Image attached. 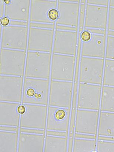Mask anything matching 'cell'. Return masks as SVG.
I'll return each instance as SVG.
<instances>
[{
    "mask_svg": "<svg viewBox=\"0 0 114 152\" xmlns=\"http://www.w3.org/2000/svg\"><path fill=\"white\" fill-rule=\"evenodd\" d=\"M96 144L94 140L76 138L74 141L73 151L92 152L95 150Z\"/></svg>",
    "mask_w": 114,
    "mask_h": 152,
    "instance_id": "cell-26",
    "label": "cell"
},
{
    "mask_svg": "<svg viewBox=\"0 0 114 152\" xmlns=\"http://www.w3.org/2000/svg\"><path fill=\"white\" fill-rule=\"evenodd\" d=\"M0 129L1 131L13 132H18L19 131V129L17 127L10 126H1Z\"/></svg>",
    "mask_w": 114,
    "mask_h": 152,
    "instance_id": "cell-36",
    "label": "cell"
},
{
    "mask_svg": "<svg viewBox=\"0 0 114 152\" xmlns=\"http://www.w3.org/2000/svg\"><path fill=\"white\" fill-rule=\"evenodd\" d=\"M87 3L89 4H95V5L104 6V7H107L109 1L107 0L105 1H88Z\"/></svg>",
    "mask_w": 114,
    "mask_h": 152,
    "instance_id": "cell-35",
    "label": "cell"
},
{
    "mask_svg": "<svg viewBox=\"0 0 114 152\" xmlns=\"http://www.w3.org/2000/svg\"><path fill=\"white\" fill-rule=\"evenodd\" d=\"M51 58V53H50L36 51L28 52L25 69V77L49 79Z\"/></svg>",
    "mask_w": 114,
    "mask_h": 152,
    "instance_id": "cell-2",
    "label": "cell"
},
{
    "mask_svg": "<svg viewBox=\"0 0 114 152\" xmlns=\"http://www.w3.org/2000/svg\"><path fill=\"white\" fill-rule=\"evenodd\" d=\"M70 109L49 107L47 116V130L68 132Z\"/></svg>",
    "mask_w": 114,
    "mask_h": 152,
    "instance_id": "cell-13",
    "label": "cell"
},
{
    "mask_svg": "<svg viewBox=\"0 0 114 152\" xmlns=\"http://www.w3.org/2000/svg\"><path fill=\"white\" fill-rule=\"evenodd\" d=\"M104 63L103 59L83 56L80 64V82L101 84Z\"/></svg>",
    "mask_w": 114,
    "mask_h": 152,
    "instance_id": "cell-4",
    "label": "cell"
},
{
    "mask_svg": "<svg viewBox=\"0 0 114 152\" xmlns=\"http://www.w3.org/2000/svg\"><path fill=\"white\" fill-rule=\"evenodd\" d=\"M56 1H31L30 9V22L54 24V22L50 20L48 13L50 10L57 7Z\"/></svg>",
    "mask_w": 114,
    "mask_h": 152,
    "instance_id": "cell-17",
    "label": "cell"
},
{
    "mask_svg": "<svg viewBox=\"0 0 114 152\" xmlns=\"http://www.w3.org/2000/svg\"><path fill=\"white\" fill-rule=\"evenodd\" d=\"M28 28L10 25L3 28L1 46L2 48L25 50L27 43Z\"/></svg>",
    "mask_w": 114,
    "mask_h": 152,
    "instance_id": "cell-5",
    "label": "cell"
},
{
    "mask_svg": "<svg viewBox=\"0 0 114 152\" xmlns=\"http://www.w3.org/2000/svg\"><path fill=\"white\" fill-rule=\"evenodd\" d=\"M101 110L114 112V87L103 86Z\"/></svg>",
    "mask_w": 114,
    "mask_h": 152,
    "instance_id": "cell-25",
    "label": "cell"
},
{
    "mask_svg": "<svg viewBox=\"0 0 114 152\" xmlns=\"http://www.w3.org/2000/svg\"><path fill=\"white\" fill-rule=\"evenodd\" d=\"M67 149V137L47 135L46 136L44 152H66Z\"/></svg>",
    "mask_w": 114,
    "mask_h": 152,
    "instance_id": "cell-24",
    "label": "cell"
},
{
    "mask_svg": "<svg viewBox=\"0 0 114 152\" xmlns=\"http://www.w3.org/2000/svg\"><path fill=\"white\" fill-rule=\"evenodd\" d=\"M88 30L89 32H90L92 33L95 34H101V35H104L106 34V31L104 29H86Z\"/></svg>",
    "mask_w": 114,
    "mask_h": 152,
    "instance_id": "cell-38",
    "label": "cell"
},
{
    "mask_svg": "<svg viewBox=\"0 0 114 152\" xmlns=\"http://www.w3.org/2000/svg\"><path fill=\"white\" fill-rule=\"evenodd\" d=\"M25 57V51L1 49L0 65L1 75L23 77Z\"/></svg>",
    "mask_w": 114,
    "mask_h": 152,
    "instance_id": "cell-3",
    "label": "cell"
},
{
    "mask_svg": "<svg viewBox=\"0 0 114 152\" xmlns=\"http://www.w3.org/2000/svg\"><path fill=\"white\" fill-rule=\"evenodd\" d=\"M68 132H53L50 131H47L46 132L47 135H53V136H61L64 137H67L68 136Z\"/></svg>",
    "mask_w": 114,
    "mask_h": 152,
    "instance_id": "cell-37",
    "label": "cell"
},
{
    "mask_svg": "<svg viewBox=\"0 0 114 152\" xmlns=\"http://www.w3.org/2000/svg\"><path fill=\"white\" fill-rule=\"evenodd\" d=\"M45 135L20 132L19 138V152H42Z\"/></svg>",
    "mask_w": 114,
    "mask_h": 152,
    "instance_id": "cell-18",
    "label": "cell"
},
{
    "mask_svg": "<svg viewBox=\"0 0 114 152\" xmlns=\"http://www.w3.org/2000/svg\"><path fill=\"white\" fill-rule=\"evenodd\" d=\"M81 4V13H80V17L79 20V31L81 32L82 31L83 25L84 24V11H85V3Z\"/></svg>",
    "mask_w": 114,
    "mask_h": 152,
    "instance_id": "cell-31",
    "label": "cell"
},
{
    "mask_svg": "<svg viewBox=\"0 0 114 152\" xmlns=\"http://www.w3.org/2000/svg\"><path fill=\"white\" fill-rule=\"evenodd\" d=\"M98 117V112L78 110L76 121V132L95 135Z\"/></svg>",
    "mask_w": 114,
    "mask_h": 152,
    "instance_id": "cell-14",
    "label": "cell"
},
{
    "mask_svg": "<svg viewBox=\"0 0 114 152\" xmlns=\"http://www.w3.org/2000/svg\"><path fill=\"white\" fill-rule=\"evenodd\" d=\"M20 104L7 102L0 103L1 126L18 127L20 114L17 108Z\"/></svg>",
    "mask_w": 114,
    "mask_h": 152,
    "instance_id": "cell-20",
    "label": "cell"
},
{
    "mask_svg": "<svg viewBox=\"0 0 114 152\" xmlns=\"http://www.w3.org/2000/svg\"><path fill=\"white\" fill-rule=\"evenodd\" d=\"M58 25L76 28L78 25L79 4L78 3L59 1L57 5Z\"/></svg>",
    "mask_w": 114,
    "mask_h": 152,
    "instance_id": "cell-15",
    "label": "cell"
},
{
    "mask_svg": "<svg viewBox=\"0 0 114 152\" xmlns=\"http://www.w3.org/2000/svg\"><path fill=\"white\" fill-rule=\"evenodd\" d=\"M75 61V56L53 54L51 66L52 80L72 81Z\"/></svg>",
    "mask_w": 114,
    "mask_h": 152,
    "instance_id": "cell-6",
    "label": "cell"
},
{
    "mask_svg": "<svg viewBox=\"0 0 114 152\" xmlns=\"http://www.w3.org/2000/svg\"><path fill=\"white\" fill-rule=\"evenodd\" d=\"M106 58L114 59V37L109 36L107 38L106 50Z\"/></svg>",
    "mask_w": 114,
    "mask_h": 152,
    "instance_id": "cell-28",
    "label": "cell"
},
{
    "mask_svg": "<svg viewBox=\"0 0 114 152\" xmlns=\"http://www.w3.org/2000/svg\"><path fill=\"white\" fill-rule=\"evenodd\" d=\"M23 83L22 77L1 75L0 77L1 101L21 102Z\"/></svg>",
    "mask_w": 114,
    "mask_h": 152,
    "instance_id": "cell-8",
    "label": "cell"
},
{
    "mask_svg": "<svg viewBox=\"0 0 114 152\" xmlns=\"http://www.w3.org/2000/svg\"><path fill=\"white\" fill-rule=\"evenodd\" d=\"M59 16L58 11L55 9L50 10L48 13L49 18L52 21H54L58 19Z\"/></svg>",
    "mask_w": 114,
    "mask_h": 152,
    "instance_id": "cell-33",
    "label": "cell"
},
{
    "mask_svg": "<svg viewBox=\"0 0 114 152\" xmlns=\"http://www.w3.org/2000/svg\"><path fill=\"white\" fill-rule=\"evenodd\" d=\"M99 135L114 137V113H101Z\"/></svg>",
    "mask_w": 114,
    "mask_h": 152,
    "instance_id": "cell-23",
    "label": "cell"
},
{
    "mask_svg": "<svg viewBox=\"0 0 114 152\" xmlns=\"http://www.w3.org/2000/svg\"><path fill=\"white\" fill-rule=\"evenodd\" d=\"M4 2L6 3L7 4H10V1H4Z\"/></svg>",
    "mask_w": 114,
    "mask_h": 152,
    "instance_id": "cell-43",
    "label": "cell"
},
{
    "mask_svg": "<svg viewBox=\"0 0 114 152\" xmlns=\"http://www.w3.org/2000/svg\"><path fill=\"white\" fill-rule=\"evenodd\" d=\"M18 135V132L1 131L0 152L17 151Z\"/></svg>",
    "mask_w": 114,
    "mask_h": 152,
    "instance_id": "cell-22",
    "label": "cell"
},
{
    "mask_svg": "<svg viewBox=\"0 0 114 152\" xmlns=\"http://www.w3.org/2000/svg\"><path fill=\"white\" fill-rule=\"evenodd\" d=\"M97 151L101 152H114V142L99 141L97 144Z\"/></svg>",
    "mask_w": 114,
    "mask_h": 152,
    "instance_id": "cell-29",
    "label": "cell"
},
{
    "mask_svg": "<svg viewBox=\"0 0 114 152\" xmlns=\"http://www.w3.org/2000/svg\"><path fill=\"white\" fill-rule=\"evenodd\" d=\"M30 1H11L7 4L4 15L12 20L27 21L29 18Z\"/></svg>",
    "mask_w": 114,
    "mask_h": 152,
    "instance_id": "cell-21",
    "label": "cell"
},
{
    "mask_svg": "<svg viewBox=\"0 0 114 152\" xmlns=\"http://www.w3.org/2000/svg\"><path fill=\"white\" fill-rule=\"evenodd\" d=\"M49 83L48 80L26 77L24 83L23 104L47 105Z\"/></svg>",
    "mask_w": 114,
    "mask_h": 152,
    "instance_id": "cell-1",
    "label": "cell"
},
{
    "mask_svg": "<svg viewBox=\"0 0 114 152\" xmlns=\"http://www.w3.org/2000/svg\"><path fill=\"white\" fill-rule=\"evenodd\" d=\"M108 35L114 37V31H108Z\"/></svg>",
    "mask_w": 114,
    "mask_h": 152,
    "instance_id": "cell-41",
    "label": "cell"
},
{
    "mask_svg": "<svg viewBox=\"0 0 114 152\" xmlns=\"http://www.w3.org/2000/svg\"><path fill=\"white\" fill-rule=\"evenodd\" d=\"M20 132H25V133H32L40 134L45 135V132L44 130H41V129H20Z\"/></svg>",
    "mask_w": 114,
    "mask_h": 152,
    "instance_id": "cell-32",
    "label": "cell"
},
{
    "mask_svg": "<svg viewBox=\"0 0 114 152\" xmlns=\"http://www.w3.org/2000/svg\"><path fill=\"white\" fill-rule=\"evenodd\" d=\"M77 41L76 31L56 30L54 35L53 53L75 56Z\"/></svg>",
    "mask_w": 114,
    "mask_h": 152,
    "instance_id": "cell-12",
    "label": "cell"
},
{
    "mask_svg": "<svg viewBox=\"0 0 114 152\" xmlns=\"http://www.w3.org/2000/svg\"><path fill=\"white\" fill-rule=\"evenodd\" d=\"M103 85L114 86V60L106 59L105 65Z\"/></svg>",
    "mask_w": 114,
    "mask_h": 152,
    "instance_id": "cell-27",
    "label": "cell"
},
{
    "mask_svg": "<svg viewBox=\"0 0 114 152\" xmlns=\"http://www.w3.org/2000/svg\"><path fill=\"white\" fill-rule=\"evenodd\" d=\"M29 34V51L51 53L54 34L53 30L31 27Z\"/></svg>",
    "mask_w": 114,
    "mask_h": 152,
    "instance_id": "cell-10",
    "label": "cell"
},
{
    "mask_svg": "<svg viewBox=\"0 0 114 152\" xmlns=\"http://www.w3.org/2000/svg\"><path fill=\"white\" fill-rule=\"evenodd\" d=\"M73 85L72 82L52 80L49 105L53 107L70 108Z\"/></svg>",
    "mask_w": 114,
    "mask_h": 152,
    "instance_id": "cell-7",
    "label": "cell"
},
{
    "mask_svg": "<svg viewBox=\"0 0 114 152\" xmlns=\"http://www.w3.org/2000/svg\"><path fill=\"white\" fill-rule=\"evenodd\" d=\"M110 1V7H114V1Z\"/></svg>",
    "mask_w": 114,
    "mask_h": 152,
    "instance_id": "cell-42",
    "label": "cell"
},
{
    "mask_svg": "<svg viewBox=\"0 0 114 152\" xmlns=\"http://www.w3.org/2000/svg\"><path fill=\"white\" fill-rule=\"evenodd\" d=\"M91 38V34L88 31H84L81 35V40L84 42L89 41Z\"/></svg>",
    "mask_w": 114,
    "mask_h": 152,
    "instance_id": "cell-34",
    "label": "cell"
},
{
    "mask_svg": "<svg viewBox=\"0 0 114 152\" xmlns=\"http://www.w3.org/2000/svg\"><path fill=\"white\" fill-rule=\"evenodd\" d=\"M19 114L20 115L23 114L25 113V110H26V108L25 105H19L17 108Z\"/></svg>",
    "mask_w": 114,
    "mask_h": 152,
    "instance_id": "cell-40",
    "label": "cell"
},
{
    "mask_svg": "<svg viewBox=\"0 0 114 152\" xmlns=\"http://www.w3.org/2000/svg\"><path fill=\"white\" fill-rule=\"evenodd\" d=\"M109 13L108 29L109 30H114V7H110Z\"/></svg>",
    "mask_w": 114,
    "mask_h": 152,
    "instance_id": "cell-30",
    "label": "cell"
},
{
    "mask_svg": "<svg viewBox=\"0 0 114 152\" xmlns=\"http://www.w3.org/2000/svg\"><path fill=\"white\" fill-rule=\"evenodd\" d=\"M107 11V7L87 4L85 27L94 29H106Z\"/></svg>",
    "mask_w": 114,
    "mask_h": 152,
    "instance_id": "cell-16",
    "label": "cell"
},
{
    "mask_svg": "<svg viewBox=\"0 0 114 152\" xmlns=\"http://www.w3.org/2000/svg\"><path fill=\"white\" fill-rule=\"evenodd\" d=\"M25 106L26 110L21 116L20 127L44 130L46 121V106L28 104Z\"/></svg>",
    "mask_w": 114,
    "mask_h": 152,
    "instance_id": "cell-9",
    "label": "cell"
},
{
    "mask_svg": "<svg viewBox=\"0 0 114 152\" xmlns=\"http://www.w3.org/2000/svg\"><path fill=\"white\" fill-rule=\"evenodd\" d=\"M101 86L80 83L78 88V108L99 110L100 107Z\"/></svg>",
    "mask_w": 114,
    "mask_h": 152,
    "instance_id": "cell-11",
    "label": "cell"
},
{
    "mask_svg": "<svg viewBox=\"0 0 114 152\" xmlns=\"http://www.w3.org/2000/svg\"><path fill=\"white\" fill-rule=\"evenodd\" d=\"M105 46V35L92 34L89 41L83 43L81 55L84 57L104 58Z\"/></svg>",
    "mask_w": 114,
    "mask_h": 152,
    "instance_id": "cell-19",
    "label": "cell"
},
{
    "mask_svg": "<svg viewBox=\"0 0 114 152\" xmlns=\"http://www.w3.org/2000/svg\"><path fill=\"white\" fill-rule=\"evenodd\" d=\"M1 23L3 26H7L10 23L9 19L8 18L6 17V16L3 17L1 19Z\"/></svg>",
    "mask_w": 114,
    "mask_h": 152,
    "instance_id": "cell-39",
    "label": "cell"
}]
</instances>
